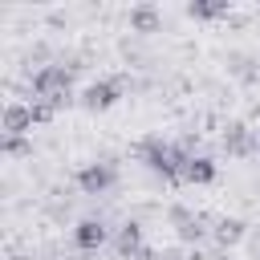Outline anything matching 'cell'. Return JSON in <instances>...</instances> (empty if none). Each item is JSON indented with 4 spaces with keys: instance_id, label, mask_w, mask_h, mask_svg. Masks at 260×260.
<instances>
[{
    "instance_id": "obj_1",
    "label": "cell",
    "mask_w": 260,
    "mask_h": 260,
    "mask_svg": "<svg viewBox=\"0 0 260 260\" xmlns=\"http://www.w3.org/2000/svg\"><path fill=\"white\" fill-rule=\"evenodd\" d=\"M142 162H146L154 175H162V179L179 183V171H183V162H187V150H183V146H175V142L150 138V142L142 146Z\"/></svg>"
},
{
    "instance_id": "obj_2",
    "label": "cell",
    "mask_w": 260,
    "mask_h": 260,
    "mask_svg": "<svg viewBox=\"0 0 260 260\" xmlns=\"http://www.w3.org/2000/svg\"><path fill=\"white\" fill-rule=\"evenodd\" d=\"M69 98V73L65 65H45L32 73V102H45V106H61Z\"/></svg>"
},
{
    "instance_id": "obj_3",
    "label": "cell",
    "mask_w": 260,
    "mask_h": 260,
    "mask_svg": "<svg viewBox=\"0 0 260 260\" xmlns=\"http://www.w3.org/2000/svg\"><path fill=\"white\" fill-rule=\"evenodd\" d=\"M114 183H118L114 162H89V167H81V171H77V187H81L85 195H106Z\"/></svg>"
},
{
    "instance_id": "obj_4",
    "label": "cell",
    "mask_w": 260,
    "mask_h": 260,
    "mask_svg": "<svg viewBox=\"0 0 260 260\" xmlns=\"http://www.w3.org/2000/svg\"><path fill=\"white\" fill-rule=\"evenodd\" d=\"M118 98H122V81H110V77H106V81H93V85L81 93V106H85V110H110Z\"/></svg>"
},
{
    "instance_id": "obj_5",
    "label": "cell",
    "mask_w": 260,
    "mask_h": 260,
    "mask_svg": "<svg viewBox=\"0 0 260 260\" xmlns=\"http://www.w3.org/2000/svg\"><path fill=\"white\" fill-rule=\"evenodd\" d=\"M110 240V228L102 223V219H81L77 228H73V244L81 248V252H93V248H102Z\"/></svg>"
},
{
    "instance_id": "obj_6",
    "label": "cell",
    "mask_w": 260,
    "mask_h": 260,
    "mask_svg": "<svg viewBox=\"0 0 260 260\" xmlns=\"http://www.w3.org/2000/svg\"><path fill=\"white\" fill-rule=\"evenodd\" d=\"M211 179H215V162H211L207 154H187V162H183V171H179V183L203 187V183H211Z\"/></svg>"
},
{
    "instance_id": "obj_7",
    "label": "cell",
    "mask_w": 260,
    "mask_h": 260,
    "mask_svg": "<svg viewBox=\"0 0 260 260\" xmlns=\"http://www.w3.org/2000/svg\"><path fill=\"white\" fill-rule=\"evenodd\" d=\"M118 252H122V256H138V252H142V228H138V223H126V228L118 232Z\"/></svg>"
},
{
    "instance_id": "obj_8",
    "label": "cell",
    "mask_w": 260,
    "mask_h": 260,
    "mask_svg": "<svg viewBox=\"0 0 260 260\" xmlns=\"http://www.w3.org/2000/svg\"><path fill=\"white\" fill-rule=\"evenodd\" d=\"M223 142H228L236 154H244V150L260 146V138H252V134H248V126H232V134H223Z\"/></svg>"
},
{
    "instance_id": "obj_9",
    "label": "cell",
    "mask_w": 260,
    "mask_h": 260,
    "mask_svg": "<svg viewBox=\"0 0 260 260\" xmlns=\"http://www.w3.org/2000/svg\"><path fill=\"white\" fill-rule=\"evenodd\" d=\"M240 236H244V223H240V219H219V223H215V240H219V244H236Z\"/></svg>"
},
{
    "instance_id": "obj_10",
    "label": "cell",
    "mask_w": 260,
    "mask_h": 260,
    "mask_svg": "<svg viewBox=\"0 0 260 260\" xmlns=\"http://www.w3.org/2000/svg\"><path fill=\"white\" fill-rule=\"evenodd\" d=\"M154 20H158V12H154V8H134V12H130V24H134L138 32H150V28H154Z\"/></svg>"
},
{
    "instance_id": "obj_11",
    "label": "cell",
    "mask_w": 260,
    "mask_h": 260,
    "mask_svg": "<svg viewBox=\"0 0 260 260\" xmlns=\"http://www.w3.org/2000/svg\"><path fill=\"white\" fill-rule=\"evenodd\" d=\"M219 12H223V4H187V16H199V20H211Z\"/></svg>"
}]
</instances>
